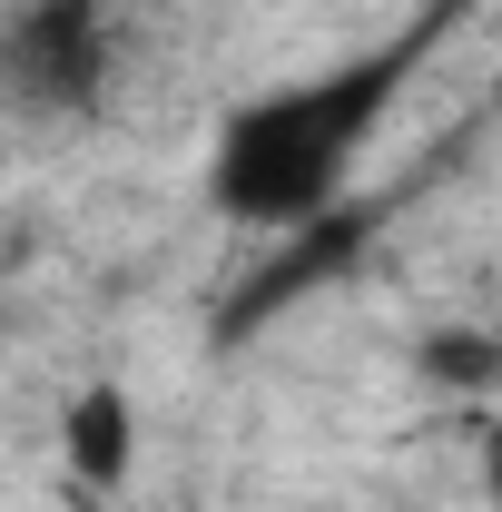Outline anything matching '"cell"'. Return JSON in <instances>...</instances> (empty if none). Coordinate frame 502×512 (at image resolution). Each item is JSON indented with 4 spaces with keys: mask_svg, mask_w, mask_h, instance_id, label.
I'll return each mask as SVG.
<instances>
[{
    "mask_svg": "<svg viewBox=\"0 0 502 512\" xmlns=\"http://www.w3.org/2000/svg\"><path fill=\"white\" fill-rule=\"evenodd\" d=\"M424 375L434 384H493L502 345H483V335H434V345H424Z\"/></svg>",
    "mask_w": 502,
    "mask_h": 512,
    "instance_id": "2",
    "label": "cell"
},
{
    "mask_svg": "<svg viewBox=\"0 0 502 512\" xmlns=\"http://www.w3.org/2000/svg\"><path fill=\"white\" fill-rule=\"evenodd\" d=\"M69 473L99 493V483H128V453H138V424H128V394L119 384H89L79 404H69Z\"/></svg>",
    "mask_w": 502,
    "mask_h": 512,
    "instance_id": "1",
    "label": "cell"
}]
</instances>
